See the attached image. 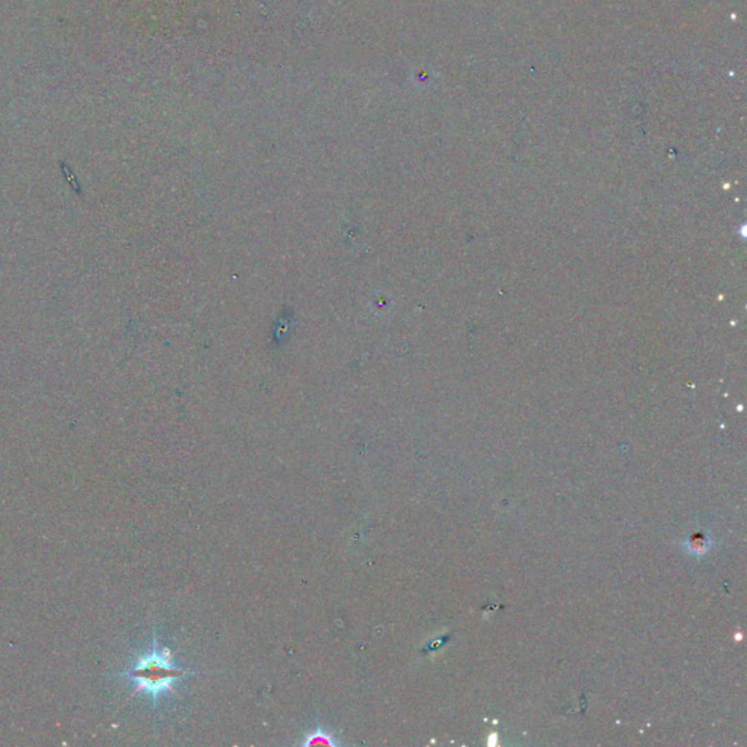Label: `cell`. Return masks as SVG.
<instances>
[{
    "label": "cell",
    "mask_w": 747,
    "mask_h": 747,
    "mask_svg": "<svg viewBox=\"0 0 747 747\" xmlns=\"http://www.w3.org/2000/svg\"><path fill=\"white\" fill-rule=\"evenodd\" d=\"M201 675L198 671L181 668L174 663L171 651L164 646L159 648L156 633L154 632L152 648L141 655L132 668L123 671L119 676L133 683L134 693H146L151 696L154 706L168 693H174V688L180 680Z\"/></svg>",
    "instance_id": "6da1fadb"
},
{
    "label": "cell",
    "mask_w": 747,
    "mask_h": 747,
    "mask_svg": "<svg viewBox=\"0 0 747 747\" xmlns=\"http://www.w3.org/2000/svg\"><path fill=\"white\" fill-rule=\"evenodd\" d=\"M329 746V747H338L339 741L336 739L334 734L325 727L317 726L314 730H311L304 736V741L301 746L309 747V746Z\"/></svg>",
    "instance_id": "7a4b0ae2"
},
{
    "label": "cell",
    "mask_w": 747,
    "mask_h": 747,
    "mask_svg": "<svg viewBox=\"0 0 747 747\" xmlns=\"http://www.w3.org/2000/svg\"><path fill=\"white\" fill-rule=\"evenodd\" d=\"M689 547H690L692 552L702 553V552H705L708 549V539L705 536H702V534H695V536H692V539H690Z\"/></svg>",
    "instance_id": "3957f363"
}]
</instances>
